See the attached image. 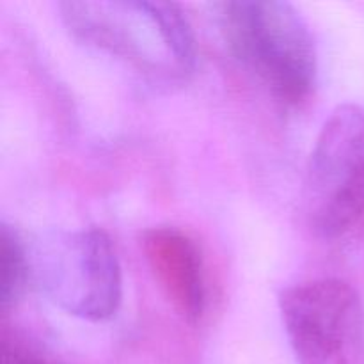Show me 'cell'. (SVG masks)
<instances>
[{
	"label": "cell",
	"instance_id": "1",
	"mask_svg": "<svg viewBox=\"0 0 364 364\" xmlns=\"http://www.w3.org/2000/svg\"><path fill=\"white\" fill-rule=\"evenodd\" d=\"M60 18L75 39L137 68L156 80H178L196 68L191 23L173 2L68 0Z\"/></svg>",
	"mask_w": 364,
	"mask_h": 364
},
{
	"label": "cell",
	"instance_id": "2",
	"mask_svg": "<svg viewBox=\"0 0 364 364\" xmlns=\"http://www.w3.org/2000/svg\"><path fill=\"white\" fill-rule=\"evenodd\" d=\"M228 48L281 103L299 105L316 84V46L297 9L279 0L215 4Z\"/></svg>",
	"mask_w": 364,
	"mask_h": 364
},
{
	"label": "cell",
	"instance_id": "3",
	"mask_svg": "<svg viewBox=\"0 0 364 364\" xmlns=\"http://www.w3.org/2000/svg\"><path fill=\"white\" fill-rule=\"evenodd\" d=\"M28 259L36 287L68 315L98 323L119 309L123 274L103 230L48 235L28 249Z\"/></svg>",
	"mask_w": 364,
	"mask_h": 364
},
{
	"label": "cell",
	"instance_id": "4",
	"mask_svg": "<svg viewBox=\"0 0 364 364\" xmlns=\"http://www.w3.org/2000/svg\"><path fill=\"white\" fill-rule=\"evenodd\" d=\"M316 233L336 238L364 217V110L341 105L320 130L306 180Z\"/></svg>",
	"mask_w": 364,
	"mask_h": 364
},
{
	"label": "cell",
	"instance_id": "5",
	"mask_svg": "<svg viewBox=\"0 0 364 364\" xmlns=\"http://www.w3.org/2000/svg\"><path fill=\"white\" fill-rule=\"evenodd\" d=\"M284 331L299 364H364V308L341 279H313L279 297Z\"/></svg>",
	"mask_w": 364,
	"mask_h": 364
},
{
	"label": "cell",
	"instance_id": "6",
	"mask_svg": "<svg viewBox=\"0 0 364 364\" xmlns=\"http://www.w3.org/2000/svg\"><path fill=\"white\" fill-rule=\"evenodd\" d=\"M142 251L155 281L188 323L205 313V259L198 242L174 226L151 228L142 237Z\"/></svg>",
	"mask_w": 364,
	"mask_h": 364
},
{
	"label": "cell",
	"instance_id": "7",
	"mask_svg": "<svg viewBox=\"0 0 364 364\" xmlns=\"http://www.w3.org/2000/svg\"><path fill=\"white\" fill-rule=\"evenodd\" d=\"M0 259H2L0 301H2L4 313H7L20 301L27 281L31 279V259L23 238L6 223L2 224V235H0Z\"/></svg>",
	"mask_w": 364,
	"mask_h": 364
},
{
	"label": "cell",
	"instance_id": "8",
	"mask_svg": "<svg viewBox=\"0 0 364 364\" xmlns=\"http://www.w3.org/2000/svg\"><path fill=\"white\" fill-rule=\"evenodd\" d=\"M2 364H50L45 359H39L36 355L27 354V352L16 350V348H4Z\"/></svg>",
	"mask_w": 364,
	"mask_h": 364
}]
</instances>
